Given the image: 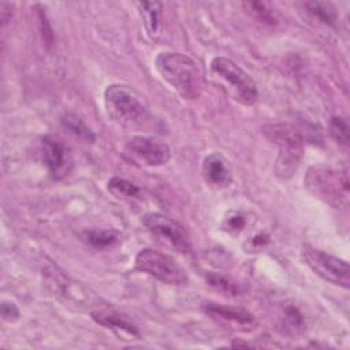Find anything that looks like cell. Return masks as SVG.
<instances>
[{"instance_id":"6da1fadb","label":"cell","mask_w":350,"mask_h":350,"mask_svg":"<svg viewBox=\"0 0 350 350\" xmlns=\"http://www.w3.org/2000/svg\"><path fill=\"white\" fill-rule=\"evenodd\" d=\"M262 135L278 146L275 174L279 179H290L298 170L304 156L301 133L290 123H268L261 127Z\"/></svg>"},{"instance_id":"30bf717a","label":"cell","mask_w":350,"mask_h":350,"mask_svg":"<svg viewBox=\"0 0 350 350\" xmlns=\"http://www.w3.org/2000/svg\"><path fill=\"white\" fill-rule=\"evenodd\" d=\"M44 163L53 179L66 178L72 167L74 160L70 149L56 135H45L41 142Z\"/></svg>"},{"instance_id":"3957f363","label":"cell","mask_w":350,"mask_h":350,"mask_svg":"<svg viewBox=\"0 0 350 350\" xmlns=\"http://www.w3.org/2000/svg\"><path fill=\"white\" fill-rule=\"evenodd\" d=\"M211 72L219 85L242 105H253L258 90L254 81L231 59L216 56L211 62Z\"/></svg>"},{"instance_id":"5b68a950","label":"cell","mask_w":350,"mask_h":350,"mask_svg":"<svg viewBox=\"0 0 350 350\" xmlns=\"http://www.w3.org/2000/svg\"><path fill=\"white\" fill-rule=\"evenodd\" d=\"M104 105L108 116L118 124L131 127L141 124L148 115L139 96L129 86L113 83L104 90Z\"/></svg>"},{"instance_id":"277c9868","label":"cell","mask_w":350,"mask_h":350,"mask_svg":"<svg viewBox=\"0 0 350 350\" xmlns=\"http://www.w3.org/2000/svg\"><path fill=\"white\" fill-rule=\"evenodd\" d=\"M305 187L324 202L342 208L349 204L347 171H335L325 167H310L305 174Z\"/></svg>"},{"instance_id":"9a60e30c","label":"cell","mask_w":350,"mask_h":350,"mask_svg":"<svg viewBox=\"0 0 350 350\" xmlns=\"http://www.w3.org/2000/svg\"><path fill=\"white\" fill-rule=\"evenodd\" d=\"M62 126L66 131H68L70 134H72L74 137L88 141V142H94L96 135L93 134V131L88 127V124L75 113H64L62 116Z\"/></svg>"},{"instance_id":"ffe728a7","label":"cell","mask_w":350,"mask_h":350,"mask_svg":"<svg viewBox=\"0 0 350 350\" xmlns=\"http://www.w3.org/2000/svg\"><path fill=\"white\" fill-rule=\"evenodd\" d=\"M206 283L211 287H213L215 290L228 294V295H237L241 291L238 283H235L232 279H228L227 276H223V275L215 273V272H209L206 275Z\"/></svg>"},{"instance_id":"52a82bcc","label":"cell","mask_w":350,"mask_h":350,"mask_svg":"<svg viewBox=\"0 0 350 350\" xmlns=\"http://www.w3.org/2000/svg\"><path fill=\"white\" fill-rule=\"evenodd\" d=\"M305 264L321 279L335 286L349 288L350 286V268L347 261L328 254L312 246H305L302 250Z\"/></svg>"},{"instance_id":"5bb4252c","label":"cell","mask_w":350,"mask_h":350,"mask_svg":"<svg viewBox=\"0 0 350 350\" xmlns=\"http://www.w3.org/2000/svg\"><path fill=\"white\" fill-rule=\"evenodd\" d=\"M139 8L144 26L150 38L156 40L161 31V3L160 1H139Z\"/></svg>"},{"instance_id":"484cf974","label":"cell","mask_w":350,"mask_h":350,"mask_svg":"<svg viewBox=\"0 0 350 350\" xmlns=\"http://www.w3.org/2000/svg\"><path fill=\"white\" fill-rule=\"evenodd\" d=\"M243 219L241 216H237V217H232L230 219V227L234 228V230H239L242 226H243Z\"/></svg>"},{"instance_id":"7c38bea8","label":"cell","mask_w":350,"mask_h":350,"mask_svg":"<svg viewBox=\"0 0 350 350\" xmlns=\"http://www.w3.org/2000/svg\"><path fill=\"white\" fill-rule=\"evenodd\" d=\"M92 319L113 331L119 336H129V338H139V332L134 324H131L126 317L122 314L112 312V310H96L92 312Z\"/></svg>"},{"instance_id":"8fae6325","label":"cell","mask_w":350,"mask_h":350,"mask_svg":"<svg viewBox=\"0 0 350 350\" xmlns=\"http://www.w3.org/2000/svg\"><path fill=\"white\" fill-rule=\"evenodd\" d=\"M204 310L206 314H209L215 320H219L226 324L238 325L242 328H250L256 323L254 316L250 312H247L243 308H238L232 305L208 302L204 305Z\"/></svg>"},{"instance_id":"603a6c76","label":"cell","mask_w":350,"mask_h":350,"mask_svg":"<svg viewBox=\"0 0 350 350\" xmlns=\"http://www.w3.org/2000/svg\"><path fill=\"white\" fill-rule=\"evenodd\" d=\"M1 317L4 321H15L19 317V309L18 306L11 301H3L1 302Z\"/></svg>"},{"instance_id":"4fadbf2b","label":"cell","mask_w":350,"mask_h":350,"mask_svg":"<svg viewBox=\"0 0 350 350\" xmlns=\"http://www.w3.org/2000/svg\"><path fill=\"white\" fill-rule=\"evenodd\" d=\"M202 172L205 180L213 186H226L231 180L227 161L220 153H212L205 157Z\"/></svg>"},{"instance_id":"e0dca14e","label":"cell","mask_w":350,"mask_h":350,"mask_svg":"<svg viewBox=\"0 0 350 350\" xmlns=\"http://www.w3.org/2000/svg\"><path fill=\"white\" fill-rule=\"evenodd\" d=\"M107 189L111 194H113L118 198H137L141 193L137 185L119 176L111 178L107 183Z\"/></svg>"},{"instance_id":"d6986e66","label":"cell","mask_w":350,"mask_h":350,"mask_svg":"<svg viewBox=\"0 0 350 350\" xmlns=\"http://www.w3.org/2000/svg\"><path fill=\"white\" fill-rule=\"evenodd\" d=\"M304 5L308 10V12L310 15H313L316 19H319L320 22L327 23V25H334L336 15H335V10L332 8L331 4L321 3V1H308Z\"/></svg>"},{"instance_id":"2e32d148","label":"cell","mask_w":350,"mask_h":350,"mask_svg":"<svg viewBox=\"0 0 350 350\" xmlns=\"http://www.w3.org/2000/svg\"><path fill=\"white\" fill-rule=\"evenodd\" d=\"M243 7L249 15L265 25H276L278 18L275 11L269 7L268 3L262 1H245Z\"/></svg>"},{"instance_id":"ac0fdd59","label":"cell","mask_w":350,"mask_h":350,"mask_svg":"<svg viewBox=\"0 0 350 350\" xmlns=\"http://www.w3.org/2000/svg\"><path fill=\"white\" fill-rule=\"evenodd\" d=\"M83 239L93 247L104 249L118 243L119 235L113 230H89L85 231Z\"/></svg>"},{"instance_id":"cb8c5ba5","label":"cell","mask_w":350,"mask_h":350,"mask_svg":"<svg viewBox=\"0 0 350 350\" xmlns=\"http://www.w3.org/2000/svg\"><path fill=\"white\" fill-rule=\"evenodd\" d=\"M38 19H40V25H41V31H42V37L46 41L48 45L52 44V31L49 27V23L46 21V15L44 12V10H38Z\"/></svg>"},{"instance_id":"7a4b0ae2","label":"cell","mask_w":350,"mask_h":350,"mask_svg":"<svg viewBox=\"0 0 350 350\" xmlns=\"http://www.w3.org/2000/svg\"><path fill=\"white\" fill-rule=\"evenodd\" d=\"M161 78L179 93L185 100H194L200 96V71L193 59L178 52H161L154 60Z\"/></svg>"},{"instance_id":"44dd1931","label":"cell","mask_w":350,"mask_h":350,"mask_svg":"<svg viewBox=\"0 0 350 350\" xmlns=\"http://www.w3.org/2000/svg\"><path fill=\"white\" fill-rule=\"evenodd\" d=\"M329 130L332 137L338 141V144L347 146L349 145V123L342 116H334L329 123Z\"/></svg>"},{"instance_id":"7402d4cb","label":"cell","mask_w":350,"mask_h":350,"mask_svg":"<svg viewBox=\"0 0 350 350\" xmlns=\"http://www.w3.org/2000/svg\"><path fill=\"white\" fill-rule=\"evenodd\" d=\"M284 321L288 324L290 329H298L304 325V320H302V316L299 314L298 309L290 306L286 309V313H284Z\"/></svg>"},{"instance_id":"d4e9b609","label":"cell","mask_w":350,"mask_h":350,"mask_svg":"<svg viewBox=\"0 0 350 350\" xmlns=\"http://www.w3.org/2000/svg\"><path fill=\"white\" fill-rule=\"evenodd\" d=\"M12 8H14V5L11 3L3 1L0 4V18H1V25L3 26H5L10 22L11 16H12Z\"/></svg>"},{"instance_id":"ba28073f","label":"cell","mask_w":350,"mask_h":350,"mask_svg":"<svg viewBox=\"0 0 350 350\" xmlns=\"http://www.w3.org/2000/svg\"><path fill=\"white\" fill-rule=\"evenodd\" d=\"M142 223L150 232L160 237L161 239H165L178 252L180 253L190 252L191 249L190 237L186 228L180 226L178 221H175L174 219L163 213L150 212L142 217Z\"/></svg>"},{"instance_id":"8992f818","label":"cell","mask_w":350,"mask_h":350,"mask_svg":"<svg viewBox=\"0 0 350 350\" xmlns=\"http://www.w3.org/2000/svg\"><path fill=\"white\" fill-rule=\"evenodd\" d=\"M134 265L137 271L153 276L163 283L171 286H183L187 283L186 271L172 257L159 250L149 247L139 250L135 256Z\"/></svg>"},{"instance_id":"9c48e42d","label":"cell","mask_w":350,"mask_h":350,"mask_svg":"<svg viewBox=\"0 0 350 350\" xmlns=\"http://www.w3.org/2000/svg\"><path fill=\"white\" fill-rule=\"evenodd\" d=\"M126 152L131 157L142 161L145 165L149 167L164 165L171 159L170 146L156 137H133L126 144Z\"/></svg>"}]
</instances>
